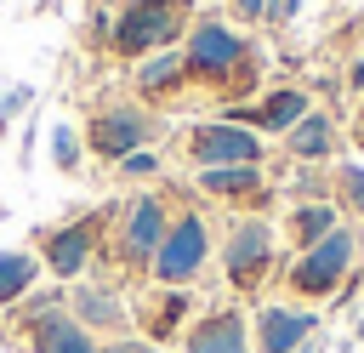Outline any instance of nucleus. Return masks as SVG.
Wrapping results in <instances>:
<instances>
[{"label": "nucleus", "instance_id": "obj_24", "mask_svg": "<svg viewBox=\"0 0 364 353\" xmlns=\"http://www.w3.org/2000/svg\"><path fill=\"white\" fill-rule=\"evenodd\" d=\"M28 102H34V91H28V85H11V91L0 97V137H6V125H11V120L28 108Z\"/></svg>", "mask_w": 364, "mask_h": 353}, {"label": "nucleus", "instance_id": "obj_27", "mask_svg": "<svg viewBox=\"0 0 364 353\" xmlns=\"http://www.w3.org/2000/svg\"><path fill=\"white\" fill-rule=\"evenodd\" d=\"M296 11H301V0H267V17H273V23H290Z\"/></svg>", "mask_w": 364, "mask_h": 353}, {"label": "nucleus", "instance_id": "obj_5", "mask_svg": "<svg viewBox=\"0 0 364 353\" xmlns=\"http://www.w3.org/2000/svg\"><path fill=\"white\" fill-rule=\"evenodd\" d=\"M148 142H154V114L136 108V102L97 108L91 125H85V148H91L97 159H108V165H119L125 154H136V148H148Z\"/></svg>", "mask_w": 364, "mask_h": 353}, {"label": "nucleus", "instance_id": "obj_9", "mask_svg": "<svg viewBox=\"0 0 364 353\" xmlns=\"http://www.w3.org/2000/svg\"><path fill=\"white\" fill-rule=\"evenodd\" d=\"M165 228H171L165 199H159V194H136V199L119 211V262H125V268H148L154 251H159V239H165Z\"/></svg>", "mask_w": 364, "mask_h": 353}, {"label": "nucleus", "instance_id": "obj_1", "mask_svg": "<svg viewBox=\"0 0 364 353\" xmlns=\"http://www.w3.org/2000/svg\"><path fill=\"white\" fill-rule=\"evenodd\" d=\"M358 256H364V239H358L353 222H341V228H330L313 251H296V262L284 268V285H290L301 302H324V296H336V290L347 285V273L358 268Z\"/></svg>", "mask_w": 364, "mask_h": 353}, {"label": "nucleus", "instance_id": "obj_23", "mask_svg": "<svg viewBox=\"0 0 364 353\" xmlns=\"http://www.w3.org/2000/svg\"><path fill=\"white\" fill-rule=\"evenodd\" d=\"M290 199H296V205H307V199H330V182H324L313 165H301V171L290 176Z\"/></svg>", "mask_w": 364, "mask_h": 353}, {"label": "nucleus", "instance_id": "obj_13", "mask_svg": "<svg viewBox=\"0 0 364 353\" xmlns=\"http://www.w3.org/2000/svg\"><path fill=\"white\" fill-rule=\"evenodd\" d=\"M307 108H313V102H307L301 85H279V91H267V97L250 102V108H228L222 120H233V125H245V131H256V137H262V131H279V137H284Z\"/></svg>", "mask_w": 364, "mask_h": 353}, {"label": "nucleus", "instance_id": "obj_8", "mask_svg": "<svg viewBox=\"0 0 364 353\" xmlns=\"http://www.w3.org/2000/svg\"><path fill=\"white\" fill-rule=\"evenodd\" d=\"M114 51L119 57H154L165 51L171 40H182V11H165V6H125L108 28Z\"/></svg>", "mask_w": 364, "mask_h": 353}, {"label": "nucleus", "instance_id": "obj_31", "mask_svg": "<svg viewBox=\"0 0 364 353\" xmlns=\"http://www.w3.org/2000/svg\"><path fill=\"white\" fill-rule=\"evenodd\" d=\"M353 342H358V347H364V313H358V325H353Z\"/></svg>", "mask_w": 364, "mask_h": 353}, {"label": "nucleus", "instance_id": "obj_7", "mask_svg": "<svg viewBox=\"0 0 364 353\" xmlns=\"http://www.w3.org/2000/svg\"><path fill=\"white\" fill-rule=\"evenodd\" d=\"M262 154H267V142L256 131L233 125V120H205V125L188 131V159L199 171H216V165H262Z\"/></svg>", "mask_w": 364, "mask_h": 353}, {"label": "nucleus", "instance_id": "obj_20", "mask_svg": "<svg viewBox=\"0 0 364 353\" xmlns=\"http://www.w3.org/2000/svg\"><path fill=\"white\" fill-rule=\"evenodd\" d=\"M40 279V256L34 251H0V307L23 302Z\"/></svg>", "mask_w": 364, "mask_h": 353}, {"label": "nucleus", "instance_id": "obj_22", "mask_svg": "<svg viewBox=\"0 0 364 353\" xmlns=\"http://www.w3.org/2000/svg\"><path fill=\"white\" fill-rule=\"evenodd\" d=\"M51 159H57V171H80V159H85V137H80L74 125H57V131H51Z\"/></svg>", "mask_w": 364, "mask_h": 353}, {"label": "nucleus", "instance_id": "obj_26", "mask_svg": "<svg viewBox=\"0 0 364 353\" xmlns=\"http://www.w3.org/2000/svg\"><path fill=\"white\" fill-rule=\"evenodd\" d=\"M102 353H159L154 342H142V336H119L114 347H102Z\"/></svg>", "mask_w": 364, "mask_h": 353}, {"label": "nucleus", "instance_id": "obj_17", "mask_svg": "<svg viewBox=\"0 0 364 353\" xmlns=\"http://www.w3.org/2000/svg\"><path fill=\"white\" fill-rule=\"evenodd\" d=\"M347 216H341V205L336 199H307V205H290V216H284V233H290V245L296 251H313L330 228H341Z\"/></svg>", "mask_w": 364, "mask_h": 353}, {"label": "nucleus", "instance_id": "obj_34", "mask_svg": "<svg viewBox=\"0 0 364 353\" xmlns=\"http://www.w3.org/2000/svg\"><path fill=\"white\" fill-rule=\"evenodd\" d=\"M97 6H114V0H97Z\"/></svg>", "mask_w": 364, "mask_h": 353}, {"label": "nucleus", "instance_id": "obj_25", "mask_svg": "<svg viewBox=\"0 0 364 353\" xmlns=\"http://www.w3.org/2000/svg\"><path fill=\"white\" fill-rule=\"evenodd\" d=\"M119 171H125V176H154V171H159V154H154V148H136V154L119 159Z\"/></svg>", "mask_w": 364, "mask_h": 353}, {"label": "nucleus", "instance_id": "obj_14", "mask_svg": "<svg viewBox=\"0 0 364 353\" xmlns=\"http://www.w3.org/2000/svg\"><path fill=\"white\" fill-rule=\"evenodd\" d=\"M63 302H68V313H74L91 336H97V330H114V336H125V330H131V307H125L108 285H74Z\"/></svg>", "mask_w": 364, "mask_h": 353}, {"label": "nucleus", "instance_id": "obj_16", "mask_svg": "<svg viewBox=\"0 0 364 353\" xmlns=\"http://www.w3.org/2000/svg\"><path fill=\"white\" fill-rule=\"evenodd\" d=\"M199 188L210 199H228V205H262L267 199V182H262V165H216V171H199Z\"/></svg>", "mask_w": 364, "mask_h": 353}, {"label": "nucleus", "instance_id": "obj_32", "mask_svg": "<svg viewBox=\"0 0 364 353\" xmlns=\"http://www.w3.org/2000/svg\"><path fill=\"white\" fill-rule=\"evenodd\" d=\"M296 353H318V342H307V347H296Z\"/></svg>", "mask_w": 364, "mask_h": 353}, {"label": "nucleus", "instance_id": "obj_12", "mask_svg": "<svg viewBox=\"0 0 364 353\" xmlns=\"http://www.w3.org/2000/svg\"><path fill=\"white\" fill-rule=\"evenodd\" d=\"M182 353H250V325L239 307H210L188 325Z\"/></svg>", "mask_w": 364, "mask_h": 353}, {"label": "nucleus", "instance_id": "obj_28", "mask_svg": "<svg viewBox=\"0 0 364 353\" xmlns=\"http://www.w3.org/2000/svg\"><path fill=\"white\" fill-rule=\"evenodd\" d=\"M233 11H239L245 23H262V17H267V0H233Z\"/></svg>", "mask_w": 364, "mask_h": 353}, {"label": "nucleus", "instance_id": "obj_6", "mask_svg": "<svg viewBox=\"0 0 364 353\" xmlns=\"http://www.w3.org/2000/svg\"><path fill=\"white\" fill-rule=\"evenodd\" d=\"M108 216H114V205H102V211H91V216H80V222H63V228H51V233L40 228L46 268H51L63 285H74V279L91 268V251H97V239H102Z\"/></svg>", "mask_w": 364, "mask_h": 353}, {"label": "nucleus", "instance_id": "obj_10", "mask_svg": "<svg viewBox=\"0 0 364 353\" xmlns=\"http://www.w3.org/2000/svg\"><path fill=\"white\" fill-rule=\"evenodd\" d=\"M313 336H318L313 307H290V302H262L256 307V353H296Z\"/></svg>", "mask_w": 364, "mask_h": 353}, {"label": "nucleus", "instance_id": "obj_18", "mask_svg": "<svg viewBox=\"0 0 364 353\" xmlns=\"http://www.w3.org/2000/svg\"><path fill=\"white\" fill-rule=\"evenodd\" d=\"M188 307H193V296L188 290H159L148 307H136V325H142V342H171L176 330H182V319H188Z\"/></svg>", "mask_w": 364, "mask_h": 353}, {"label": "nucleus", "instance_id": "obj_11", "mask_svg": "<svg viewBox=\"0 0 364 353\" xmlns=\"http://www.w3.org/2000/svg\"><path fill=\"white\" fill-rule=\"evenodd\" d=\"M28 347L34 353H102V342L68 313V302H51L46 313L28 319Z\"/></svg>", "mask_w": 364, "mask_h": 353}, {"label": "nucleus", "instance_id": "obj_4", "mask_svg": "<svg viewBox=\"0 0 364 353\" xmlns=\"http://www.w3.org/2000/svg\"><path fill=\"white\" fill-rule=\"evenodd\" d=\"M222 273L239 296L262 290L267 273H273V222L267 216H239L222 239Z\"/></svg>", "mask_w": 364, "mask_h": 353}, {"label": "nucleus", "instance_id": "obj_21", "mask_svg": "<svg viewBox=\"0 0 364 353\" xmlns=\"http://www.w3.org/2000/svg\"><path fill=\"white\" fill-rule=\"evenodd\" d=\"M330 199L341 205V216H364V165H341L336 176H330Z\"/></svg>", "mask_w": 364, "mask_h": 353}, {"label": "nucleus", "instance_id": "obj_30", "mask_svg": "<svg viewBox=\"0 0 364 353\" xmlns=\"http://www.w3.org/2000/svg\"><path fill=\"white\" fill-rule=\"evenodd\" d=\"M125 6H165V11H182L188 0H125Z\"/></svg>", "mask_w": 364, "mask_h": 353}, {"label": "nucleus", "instance_id": "obj_29", "mask_svg": "<svg viewBox=\"0 0 364 353\" xmlns=\"http://www.w3.org/2000/svg\"><path fill=\"white\" fill-rule=\"evenodd\" d=\"M347 85H353V91H358V97H364V57H358V63H353V68H347Z\"/></svg>", "mask_w": 364, "mask_h": 353}, {"label": "nucleus", "instance_id": "obj_3", "mask_svg": "<svg viewBox=\"0 0 364 353\" xmlns=\"http://www.w3.org/2000/svg\"><path fill=\"white\" fill-rule=\"evenodd\" d=\"M205 262H210V222L199 211H182V216H171V228L148 262V279L159 290H188L205 273Z\"/></svg>", "mask_w": 364, "mask_h": 353}, {"label": "nucleus", "instance_id": "obj_2", "mask_svg": "<svg viewBox=\"0 0 364 353\" xmlns=\"http://www.w3.org/2000/svg\"><path fill=\"white\" fill-rule=\"evenodd\" d=\"M182 63H188V74L205 80V85H245V80L256 74V63H250V40H245L239 28H228V23H216V17H205V23L188 28V40H182Z\"/></svg>", "mask_w": 364, "mask_h": 353}, {"label": "nucleus", "instance_id": "obj_19", "mask_svg": "<svg viewBox=\"0 0 364 353\" xmlns=\"http://www.w3.org/2000/svg\"><path fill=\"white\" fill-rule=\"evenodd\" d=\"M182 74H188V63H182V51H154V57H142L136 63V91L142 97H159V91H176L182 85Z\"/></svg>", "mask_w": 364, "mask_h": 353}, {"label": "nucleus", "instance_id": "obj_33", "mask_svg": "<svg viewBox=\"0 0 364 353\" xmlns=\"http://www.w3.org/2000/svg\"><path fill=\"white\" fill-rule=\"evenodd\" d=\"M358 148H364V120H358Z\"/></svg>", "mask_w": 364, "mask_h": 353}, {"label": "nucleus", "instance_id": "obj_15", "mask_svg": "<svg viewBox=\"0 0 364 353\" xmlns=\"http://www.w3.org/2000/svg\"><path fill=\"white\" fill-rule=\"evenodd\" d=\"M284 148H290L296 165H318V159H330V154H336V120L318 114V108H307V114L284 131Z\"/></svg>", "mask_w": 364, "mask_h": 353}]
</instances>
